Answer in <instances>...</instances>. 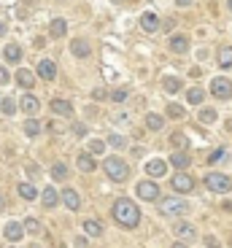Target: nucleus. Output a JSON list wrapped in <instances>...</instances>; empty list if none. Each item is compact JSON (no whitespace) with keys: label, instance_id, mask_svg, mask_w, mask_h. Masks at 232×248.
Masks as SVG:
<instances>
[{"label":"nucleus","instance_id":"1","mask_svg":"<svg viewBox=\"0 0 232 248\" xmlns=\"http://www.w3.org/2000/svg\"><path fill=\"white\" fill-rule=\"evenodd\" d=\"M113 218H116L122 227L132 230V227H138V221H140V211H138V205L132 202V200L122 197V200H116V205H113Z\"/></svg>","mask_w":232,"mask_h":248},{"label":"nucleus","instance_id":"2","mask_svg":"<svg viewBox=\"0 0 232 248\" xmlns=\"http://www.w3.org/2000/svg\"><path fill=\"white\" fill-rule=\"evenodd\" d=\"M103 170L108 173V178L111 181H127V175H130V168H127L122 159H116V156H108L106 162H103Z\"/></svg>","mask_w":232,"mask_h":248},{"label":"nucleus","instance_id":"3","mask_svg":"<svg viewBox=\"0 0 232 248\" xmlns=\"http://www.w3.org/2000/svg\"><path fill=\"white\" fill-rule=\"evenodd\" d=\"M205 186L216 194H227L232 189V181L227 178V175H221V173H208L205 175Z\"/></svg>","mask_w":232,"mask_h":248},{"label":"nucleus","instance_id":"4","mask_svg":"<svg viewBox=\"0 0 232 248\" xmlns=\"http://www.w3.org/2000/svg\"><path fill=\"white\" fill-rule=\"evenodd\" d=\"M184 211H186V202L181 197H168L159 202V213H165V216H181Z\"/></svg>","mask_w":232,"mask_h":248},{"label":"nucleus","instance_id":"5","mask_svg":"<svg viewBox=\"0 0 232 248\" xmlns=\"http://www.w3.org/2000/svg\"><path fill=\"white\" fill-rule=\"evenodd\" d=\"M135 194H138L140 200H149V202H154L157 197H162V194H159V186L154 184V181H140V184L135 186Z\"/></svg>","mask_w":232,"mask_h":248},{"label":"nucleus","instance_id":"6","mask_svg":"<svg viewBox=\"0 0 232 248\" xmlns=\"http://www.w3.org/2000/svg\"><path fill=\"white\" fill-rule=\"evenodd\" d=\"M211 92L216 94L219 100H230L232 97V81H227V78H214L211 81Z\"/></svg>","mask_w":232,"mask_h":248},{"label":"nucleus","instance_id":"7","mask_svg":"<svg viewBox=\"0 0 232 248\" xmlns=\"http://www.w3.org/2000/svg\"><path fill=\"white\" fill-rule=\"evenodd\" d=\"M173 189H176V192H181V194H186V192H192V189H195V181L189 178V175L178 173V175H173Z\"/></svg>","mask_w":232,"mask_h":248},{"label":"nucleus","instance_id":"8","mask_svg":"<svg viewBox=\"0 0 232 248\" xmlns=\"http://www.w3.org/2000/svg\"><path fill=\"white\" fill-rule=\"evenodd\" d=\"M38 76H41L44 81H54L57 78V65L51 60H44L41 65H38Z\"/></svg>","mask_w":232,"mask_h":248},{"label":"nucleus","instance_id":"9","mask_svg":"<svg viewBox=\"0 0 232 248\" xmlns=\"http://www.w3.org/2000/svg\"><path fill=\"white\" fill-rule=\"evenodd\" d=\"M140 27H143L146 32H157V27H159V19H157V14L146 11L143 16H140Z\"/></svg>","mask_w":232,"mask_h":248},{"label":"nucleus","instance_id":"10","mask_svg":"<svg viewBox=\"0 0 232 248\" xmlns=\"http://www.w3.org/2000/svg\"><path fill=\"white\" fill-rule=\"evenodd\" d=\"M3 232H6V237H8L11 243H16V240H22V232H25V227H22V224H16V221H8Z\"/></svg>","mask_w":232,"mask_h":248},{"label":"nucleus","instance_id":"11","mask_svg":"<svg viewBox=\"0 0 232 248\" xmlns=\"http://www.w3.org/2000/svg\"><path fill=\"white\" fill-rule=\"evenodd\" d=\"M176 235L184 237V240H195V237H197V230L192 227V224L181 221V224H176Z\"/></svg>","mask_w":232,"mask_h":248},{"label":"nucleus","instance_id":"12","mask_svg":"<svg viewBox=\"0 0 232 248\" xmlns=\"http://www.w3.org/2000/svg\"><path fill=\"white\" fill-rule=\"evenodd\" d=\"M51 111H54L57 116H70V113H73V106H70L68 100H51Z\"/></svg>","mask_w":232,"mask_h":248},{"label":"nucleus","instance_id":"13","mask_svg":"<svg viewBox=\"0 0 232 248\" xmlns=\"http://www.w3.org/2000/svg\"><path fill=\"white\" fill-rule=\"evenodd\" d=\"M146 173L154 175V178H157V175H165V173H168V165H165L162 159H151L149 165H146Z\"/></svg>","mask_w":232,"mask_h":248},{"label":"nucleus","instance_id":"14","mask_svg":"<svg viewBox=\"0 0 232 248\" xmlns=\"http://www.w3.org/2000/svg\"><path fill=\"white\" fill-rule=\"evenodd\" d=\"M62 202L68 205L70 211H78V208H81V200H78V194H76L73 189H65L62 192Z\"/></svg>","mask_w":232,"mask_h":248},{"label":"nucleus","instance_id":"15","mask_svg":"<svg viewBox=\"0 0 232 248\" xmlns=\"http://www.w3.org/2000/svg\"><path fill=\"white\" fill-rule=\"evenodd\" d=\"M170 165L178 168V170H184V168L192 165V159H189V154H184V151H176V154H170Z\"/></svg>","mask_w":232,"mask_h":248},{"label":"nucleus","instance_id":"16","mask_svg":"<svg viewBox=\"0 0 232 248\" xmlns=\"http://www.w3.org/2000/svg\"><path fill=\"white\" fill-rule=\"evenodd\" d=\"M16 81H19V87H22V89H32V84H35V76H32L27 68H22V70L16 73Z\"/></svg>","mask_w":232,"mask_h":248},{"label":"nucleus","instance_id":"17","mask_svg":"<svg viewBox=\"0 0 232 248\" xmlns=\"http://www.w3.org/2000/svg\"><path fill=\"white\" fill-rule=\"evenodd\" d=\"M38 108H41V103H38V97H32V94H25L22 97V111H27L30 116H35Z\"/></svg>","mask_w":232,"mask_h":248},{"label":"nucleus","instance_id":"18","mask_svg":"<svg viewBox=\"0 0 232 248\" xmlns=\"http://www.w3.org/2000/svg\"><path fill=\"white\" fill-rule=\"evenodd\" d=\"M170 49L178 51V54H184V51L189 49V38H186V35H176V38H170Z\"/></svg>","mask_w":232,"mask_h":248},{"label":"nucleus","instance_id":"19","mask_svg":"<svg viewBox=\"0 0 232 248\" xmlns=\"http://www.w3.org/2000/svg\"><path fill=\"white\" fill-rule=\"evenodd\" d=\"M68 32V22L65 19H51V38H62Z\"/></svg>","mask_w":232,"mask_h":248},{"label":"nucleus","instance_id":"20","mask_svg":"<svg viewBox=\"0 0 232 248\" xmlns=\"http://www.w3.org/2000/svg\"><path fill=\"white\" fill-rule=\"evenodd\" d=\"M162 87H165V92L176 94V92H181V81L173 78V76H165V78H162Z\"/></svg>","mask_w":232,"mask_h":248},{"label":"nucleus","instance_id":"21","mask_svg":"<svg viewBox=\"0 0 232 248\" xmlns=\"http://www.w3.org/2000/svg\"><path fill=\"white\" fill-rule=\"evenodd\" d=\"M219 65L221 68H232V46H221L219 49Z\"/></svg>","mask_w":232,"mask_h":248},{"label":"nucleus","instance_id":"22","mask_svg":"<svg viewBox=\"0 0 232 248\" xmlns=\"http://www.w3.org/2000/svg\"><path fill=\"white\" fill-rule=\"evenodd\" d=\"M84 230H87V235L100 237V235H103V224H100V221H92V218H87V221H84Z\"/></svg>","mask_w":232,"mask_h":248},{"label":"nucleus","instance_id":"23","mask_svg":"<svg viewBox=\"0 0 232 248\" xmlns=\"http://www.w3.org/2000/svg\"><path fill=\"white\" fill-rule=\"evenodd\" d=\"M94 168H97V165H94V159L89 154L78 156V170H84V173H94Z\"/></svg>","mask_w":232,"mask_h":248},{"label":"nucleus","instance_id":"24","mask_svg":"<svg viewBox=\"0 0 232 248\" xmlns=\"http://www.w3.org/2000/svg\"><path fill=\"white\" fill-rule=\"evenodd\" d=\"M3 54H6V60H8V62H19V60H22V49H19L16 44H8Z\"/></svg>","mask_w":232,"mask_h":248},{"label":"nucleus","instance_id":"25","mask_svg":"<svg viewBox=\"0 0 232 248\" xmlns=\"http://www.w3.org/2000/svg\"><path fill=\"white\" fill-rule=\"evenodd\" d=\"M146 127H149V130H162V127H165V119L157 116V113H149V116H146Z\"/></svg>","mask_w":232,"mask_h":248},{"label":"nucleus","instance_id":"26","mask_svg":"<svg viewBox=\"0 0 232 248\" xmlns=\"http://www.w3.org/2000/svg\"><path fill=\"white\" fill-rule=\"evenodd\" d=\"M16 192L22 194L25 200H35V197H38V192H35V186H32V184H19Z\"/></svg>","mask_w":232,"mask_h":248},{"label":"nucleus","instance_id":"27","mask_svg":"<svg viewBox=\"0 0 232 248\" xmlns=\"http://www.w3.org/2000/svg\"><path fill=\"white\" fill-rule=\"evenodd\" d=\"M57 202H60V194H57L54 189H51V186H49V189H46V192H44V205H46V208H54Z\"/></svg>","mask_w":232,"mask_h":248},{"label":"nucleus","instance_id":"28","mask_svg":"<svg viewBox=\"0 0 232 248\" xmlns=\"http://www.w3.org/2000/svg\"><path fill=\"white\" fill-rule=\"evenodd\" d=\"M216 119H219V113H216L214 108H202V111H200V122L202 124H214Z\"/></svg>","mask_w":232,"mask_h":248},{"label":"nucleus","instance_id":"29","mask_svg":"<svg viewBox=\"0 0 232 248\" xmlns=\"http://www.w3.org/2000/svg\"><path fill=\"white\" fill-rule=\"evenodd\" d=\"M73 54L76 57H89V44L87 41H73Z\"/></svg>","mask_w":232,"mask_h":248},{"label":"nucleus","instance_id":"30","mask_svg":"<svg viewBox=\"0 0 232 248\" xmlns=\"http://www.w3.org/2000/svg\"><path fill=\"white\" fill-rule=\"evenodd\" d=\"M65 175H68V168H65L62 162H57L54 168H51V178H57V181H62Z\"/></svg>","mask_w":232,"mask_h":248},{"label":"nucleus","instance_id":"31","mask_svg":"<svg viewBox=\"0 0 232 248\" xmlns=\"http://www.w3.org/2000/svg\"><path fill=\"white\" fill-rule=\"evenodd\" d=\"M186 100L192 103V106H197V103H202V89H189V92H186Z\"/></svg>","mask_w":232,"mask_h":248},{"label":"nucleus","instance_id":"32","mask_svg":"<svg viewBox=\"0 0 232 248\" xmlns=\"http://www.w3.org/2000/svg\"><path fill=\"white\" fill-rule=\"evenodd\" d=\"M38 130H41V124H38L35 122V119H27V122H25V132H27V135H38Z\"/></svg>","mask_w":232,"mask_h":248},{"label":"nucleus","instance_id":"33","mask_svg":"<svg viewBox=\"0 0 232 248\" xmlns=\"http://www.w3.org/2000/svg\"><path fill=\"white\" fill-rule=\"evenodd\" d=\"M0 111H3V113H8V116H11V113H16V103H14L11 97H6V100H3V106H0Z\"/></svg>","mask_w":232,"mask_h":248},{"label":"nucleus","instance_id":"34","mask_svg":"<svg viewBox=\"0 0 232 248\" xmlns=\"http://www.w3.org/2000/svg\"><path fill=\"white\" fill-rule=\"evenodd\" d=\"M168 116H170V119H181V116H184V108L176 106V103H170V106H168Z\"/></svg>","mask_w":232,"mask_h":248},{"label":"nucleus","instance_id":"35","mask_svg":"<svg viewBox=\"0 0 232 248\" xmlns=\"http://www.w3.org/2000/svg\"><path fill=\"white\" fill-rule=\"evenodd\" d=\"M89 151H92V154H103V151H106V143L103 140H89Z\"/></svg>","mask_w":232,"mask_h":248},{"label":"nucleus","instance_id":"36","mask_svg":"<svg viewBox=\"0 0 232 248\" xmlns=\"http://www.w3.org/2000/svg\"><path fill=\"white\" fill-rule=\"evenodd\" d=\"M108 143H111L113 149H122V146H124V138H122V135H116V132H113V135H108Z\"/></svg>","mask_w":232,"mask_h":248},{"label":"nucleus","instance_id":"37","mask_svg":"<svg viewBox=\"0 0 232 248\" xmlns=\"http://www.w3.org/2000/svg\"><path fill=\"white\" fill-rule=\"evenodd\" d=\"M170 143H173V146H186V135H181V132H173V138H170Z\"/></svg>","mask_w":232,"mask_h":248},{"label":"nucleus","instance_id":"38","mask_svg":"<svg viewBox=\"0 0 232 248\" xmlns=\"http://www.w3.org/2000/svg\"><path fill=\"white\" fill-rule=\"evenodd\" d=\"M25 230H27V232H32V235H35V232H41V224H38L35 218H27V221H25Z\"/></svg>","mask_w":232,"mask_h":248},{"label":"nucleus","instance_id":"39","mask_svg":"<svg viewBox=\"0 0 232 248\" xmlns=\"http://www.w3.org/2000/svg\"><path fill=\"white\" fill-rule=\"evenodd\" d=\"M224 156H227V151H224V149H216L214 154L208 156V162H211V165H214V162H221V159H224Z\"/></svg>","mask_w":232,"mask_h":248},{"label":"nucleus","instance_id":"40","mask_svg":"<svg viewBox=\"0 0 232 248\" xmlns=\"http://www.w3.org/2000/svg\"><path fill=\"white\" fill-rule=\"evenodd\" d=\"M111 100H113V103H122V100H127V92H124V89H119V92L113 89V92H111Z\"/></svg>","mask_w":232,"mask_h":248},{"label":"nucleus","instance_id":"41","mask_svg":"<svg viewBox=\"0 0 232 248\" xmlns=\"http://www.w3.org/2000/svg\"><path fill=\"white\" fill-rule=\"evenodd\" d=\"M205 246H208V248H221V243L216 240L214 235H208V237H205Z\"/></svg>","mask_w":232,"mask_h":248},{"label":"nucleus","instance_id":"42","mask_svg":"<svg viewBox=\"0 0 232 248\" xmlns=\"http://www.w3.org/2000/svg\"><path fill=\"white\" fill-rule=\"evenodd\" d=\"M92 97H94V100H106V97H108V92H106V89H94Z\"/></svg>","mask_w":232,"mask_h":248},{"label":"nucleus","instance_id":"43","mask_svg":"<svg viewBox=\"0 0 232 248\" xmlns=\"http://www.w3.org/2000/svg\"><path fill=\"white\" fill-rule=\"evenodd\" d=\"M73 132L81 138V135H87V127H84V124H73Z\"/></svg>","mask_w":232,"mask_h":248},{"label":"nucleus","instance_id":"44","mask_svg":"<svg viewBox=\"0 0 232 248\" xmlns=\"http://www.w3.org/2000/svg\"><path fill=\"white\" fill-rule=\"evenodd\" d=\"M0 84H8V70L0 68Z\"/></svg>","mask_w":232,"mask_h":248},{"label":"nucleus","instance_id":"45","mask_svg":"<svg viewBox=\"0 0 232 248\" xmlns=\"http://www.w3.org/2000/svg\"><path fill=\"white\" fill-rule=\"evenodd\" d=\"M32 46H35V49H44L46 41H44V38H35V41H32Z\"/></svg>","mask_w":232,"mask_h":248},{"label":"nucleus","instance_id":"46","mask_svg":"<svg viewBox=\"0 0 232 248\" xmlns=\"http://www.w3.org/2000/svg\"><path fill=\"white\" fill-rule=\"evenodd\" d=\"M6 35V25H3V22H0V38Z\"/></svg>","mask_w":232,"mask_h":248},{"label":"nucleus","instance_id":"47","mask_svg":"<svg viewBox=\"0 0 232 248\" xmlns=\"http://www.w3.org/2000/svg\"><path fill=\"white\" fill-rule=\"evenodd\" d=\"M189 3H192V0H178V6H189Z\"/></svg>","mask_w":232,"mask_h":248},{"label":"nucleus","instance_id":"48","mask_svg":"<svg viewBox=\"0 0 232 248\" xmlns=\"http://www.w3.org/2000/svg\"><path fill=\"white\" fill-rule=\"evenodd\" d=\"M173 248H186V246H184V243H176V246H173Z\"/></svg>","mask_w":232,"mask_h":248},{"label":"nucleus","instance_id":"49","mask_svg":"<svg viewBox=\"0 0 232 248\" xmlns=\"http://www.w3.org/2000/svg\"><path fill=\"white\" fill-rule=\"evenodd\" d=\"M0 208H3V194H0Z\"/></svg>","mask_w":232,"mask_h":248},{"label":"nucleus","instance_id":"50","mask_svg":"<svg viewBox=\"0 0 232 248\" xmlns=\"http://www.w3.org/2000/svg\"><path fill=\"white\" fill-rule=\"evenodd\" d=\"M227 3H230V11H232V0H227Z\"/></svg>","mask_w":232,"mask_h":248},{"label":"nucleus","instance_id":"51","mask_svg":"<svg viewBox=\"0 0 232 248\" xmlns=\"http://www.w3.org/2000/svg\"><path fill=\"white\" fill-rule=\"evenodd\" d=\"M30 248H38V246H30Z\"/></svg>","mask_w":232,"mask_h":248},{"label":"nucleus","instance_id":"52","mask_svg":"<svg viewBox=\"0 0 232 248\" xmlns=\"http://www.w3.org/2000/svg\"><path fill=\"white\" fill-rule=\"evenodd\" d=\"M0 106H3V100H0Z\"/></svg>","mask_w":232,"mask_h":248},{"label":"nucleus","instance_id":"53","mask_svg":"<svg viewBox=\"0 0 232 248\" xmlns=\"http://www.w3.org/2000/svg\"><path fill=\"white\" fill-rule=\"evenodd\" d=\"M60 248H65V246H60Z\"/></svg>","mask_w":232,"mask_h":248},{"label":"nucleus","instance_id":"54","mask_svg":"<svg viewBox=\"0 0 232 248\" xmlns=\"http://www.w3.org/2000/svg\"><path fill=\"white\" fill-rule=\"evenodd\" d=\"M11 248H14V246H11Z\"/></svg>","mask_w":232,"mask_h":248}]
</instances>
